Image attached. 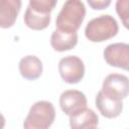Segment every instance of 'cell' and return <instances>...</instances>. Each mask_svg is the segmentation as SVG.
<instances>
[{
  "instance_id": "cell-1",
  "label": "cell",
  "mask_w": 129,
  "mask_h": 129,
  "mask_svg": "<svg viewBox=\"0 0 129 129\" xmlns=\"http://www.w3.org/2000/svg\"><path fill=\"white\" fill-rule=\"evenodd\" d=\"M86 15L85 4L80 0H68L63 3L55 20L57 30L77 32Z\"/></svg>"
},
{
  "instance_id": "cell-2",
  "label": "cell",
  "mask_w": 129,
  "mask_h": 129,
  "mask_svg": "<svg viewBox=\"0 0 129 129\" xmlns=\"http://www.w3.org/2000/svg\"><path fill=\"white\" fill-rule=\"evenodd\" d=\"M55 5V0H30L24 13L26 26L33 30L46 28L50 22V12Z\"/></svg>"
},
{
  "instance_id": "cell-3",
  "label": "cell",
  "mask_w": 129,
  "mask_h": 129,
  "mask_svg": "<svg viewBox=\"0 0 129 129\" xmlns=\"http://www.w3.org/2000/svg\"><path fill=\"white\" fill-rule=\"evenodd\" d=\"M119 30L116 19L109 15H100L90 20L85 28L86 37L92 42H102L114 37Z\"/></svg>"
},
{
  "instance_id": "cell-4",
  "label": "cell",
  "mask_w": 129,
  "mask_h": 129,
  "mask_svg": "<svg viewBox=\"0 0 129 129\" xmlns=\"http://www.w3.org/2000/svg\"><path fill=\"white\" fill-rule=\"evenodd\" d=\"M55 118L53 105L48 101L34 103L28 112L24 122V129H49Z\"/></svg>"
},
{
  "instance_id": "cell-5",
  "label": "cell",
  "mask_w": 129,
  "mask_h": 129,
  "mask_svg": "<svg viewBox=\"0 0 129 129\" xmlns=\"http://www.w3.org/2000/svg\"><path fill=\"white\" fill-rule=\"evenodd\" d=\"M58 73L66 83L77 84L84 78L85 64L80 57L76 55H68L59 60Z\"/></svg>"
},
{
  "instance_id": "cell-6",
  "label": "cell",
  "mask_w": 129,
  "mask_h": 129,
  "mask_svg": "<svg viewBox=\"0 0 129 129\" xmlns=\"http://www.w3.org/2000/svg\"><path fill=\"white\" fill-rule=\"evenodd\" d=\"M104 58L106 62L115 68L125 71L129 69V44L116 42L107 45L104 49Z\"/></svg>"
},
{
  "instance_id": "cell-7",
  "label": "cell",
  "mask_w": 129,
  "mask_h": 129,
  "mask_svg": "<svg viewBox=\"0 0 129 129\" xmlns=\"http://www.w3.org/2000/svg\"><path fill=\"white\" fill-rule=\"evenodd\" d=\"M101 91L106 95L123 100L128 95L129 80L124 75L110 74L105 78Z\"/></svg>"
},
{
  "instance_id": "cell-8",
  "label": "cell",
  "mask_w": 129,
  "mask_h": 129,
  "mask_svg": "<svg viewBox=\"0 0 129 129\" xmlns=\"http://www.w3.org/2000/svg\"><path fill=\"white\" fill-rule=\"evenodd\" d=\"M59 106L62 112L67 115H72L75 112L86 108L87 98L84 93L78 90H68L61 93L59 97Z\"/></svg>"
},
{
  "instance_id": "cell-9",
  "label": "cell",
  "mask_w": 129,
  "mask_h": 129,
  "mask_svg": "<svg viewBox=\"0 0 129 129\" xmlns=\"http://www.w3.org/2000/svg\"><path fill=\"white\" fill-rule=\"evenodd\" d=\"M95 103L100 113L106 118H116L123 110V102L121 99L106 95L102 91L98 92Z\"/></svg>"
},
{
  "instance_id": "cell-10",
  "label": "cell",
  "mask_w": 129,
  "mask_h": 129,
  "mask_svg": "<svg viewBox=\"0 0 129 129\" xmlns=\"http://www.w3.org/2000/svg\"><path fill=\"white\" fill-rule=\"evenodd\" d=\"M98 123V115L89 108H83L70 115V126L72 129H95Z\"/></svg>"
},
{
  "instance_id": "cell-11",
  "label": "cell",
  "mask_w": 129,
  "mask_h": 129,
  "mask_svg": "<svg viewBox=\"0 0 129 129\" xmlns=\"http://www.w3.org/2000/svg\"><path fill=\"white\" fill-rule=\"evenodd\" d=\"M21 8L20 0H0V27L13 26Z\"/></svg>"
},
{
  "instance_id": "cell-12",
  "label": "cell",
  "mask_w": 129,
  "mask_h": 129,
  "mask_svg": "<svg viewBox=\"0 0 129 129\" xmlns=\"http://www.w3.org/2000/svg\"><path fill=\"white\" fill-rule=\"evenodd\" d=\"M78 43L77 32H66L55 29L50 36V44L56 51H66L74 48Z\"/></svg>"
},
{
  "instance_id": "cell-13",
  "label": "cell",
  "mask_w": 129,
  "mask_h": 129,
  "mask_svg": "<svg viewBox=\"0 0 129 129\" xmlns=\"http://www.w3.org/2000/svg\"><path fill=\"white\" fill-rule=\"evenodd\" d=\"M19 72L26 80H36L42 74V62L35 55H26L19 61Z\"/></svg>"
},
{
  "instance_id": "cell-14",
  "label": "cell",
  "mask_w": 129,
  "mask_h": 129,
  "mask_svg": "<svg viewBox=\"0 0 129 129\" xmlns=\"http://www.w3.org/2000/svg\"><path fill=\"white\" fill-rule=\"evenodd\" d=\"M128 5H129V2L127 0H123V1L119 0L116 3V11L119 17L122 19L125 27H128V15H129Z\"/></svg>"
},
{
  "instance_id": "cell-15",
  "label": "cell",
  "mask_w": 129,
  "mask_h": 129,
  "mask_svg": "<svg viewBox=\"0 0 129 129\" xmlns=\"http://www.w3.org/2000/svg\"><path fill=\"white\" fill-rule=\"evenodd\" d=\"M88 3L89 5L93 8V9H98V10H101V9H105L106 7H108L110 4H111V1L110 0H100V1H91V0H88Z\"/></svg>"
},
{
  "instance_id": "cell-16",
  "label": "cell",
  "mask_w": 129,
  "mask_h": 129,
  "mask_svg": "<svg viewBox=\"0 0 129 129\" xmlns=\"http://www.w3.org/2000/svg\"><path fill=\"white\" fill-rule=\"evenodd\" d=\"M5 126V118L4 116L0 113V129H3Z\"/></svg>"
},
{
  "instance_id": "cell-17",
  "label": "cell",
  "mask_w": 129,
  "mask_h": 129,
  "mask_svg": "<svg viewBox=\"0 0 129 129\" xmlns=\"http://www.w3.org/2000/svg\"><path fill=\"white\" fill-rule=\"evenodd\" d=\"M95 129H98V128H95Z\"/></svg>"
}]
</instances>
